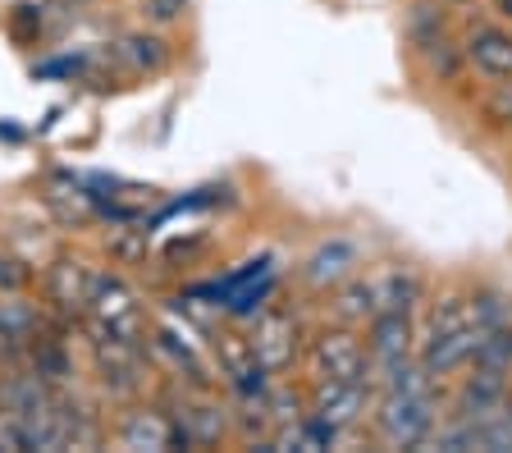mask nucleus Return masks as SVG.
Returning <instances> with one entry per match:
<instances>
[{
	"label": "nucleus",
	"mask_w": 512,
	"mask_h": 453,
	"mask_svg": "<svg viewBox=\"0 0 512 453\" xmlns=\"http://www.w3.org/2000/svg\"><path fill=\"white\" fill-rule=\"evenodd\" d=\"M490 5H494V14H499V19L512 23V0H490Z\"/></svg>",
	"instance_id": "obj_20"
},
{
	"label": "nucleus",
	"mask_w": 512,
	"mask_h": 453,
	"mask_svg": "<svg viewBox=\"0 0 512 453\" xmlns=\"http://www.w3.org/2000/svg\"><path fill=\"white\" fill-rule=\"evenodd\" d=\"M366 353H371L375 376L416 362L412 312H380V316H371V321H366Z\"/></svg>",
	"instance_id": "obj_11"
},
{
	"label": "nucleus",
	"mask_w": 512,
	"mask_h": 453,
	"mask_svg": "<svg viewBox=\"0 0 512 453\" xmlns=\"http://www.w3.org/2000/svg\"><path fill=\"white\" fill-rule=\"evenodd\" d=\"M302 362H307L311 380H362V385H371V380H375L371 353H366L362 335H357L348 321L316 330V335L307 339Z\"/></svg>",
	"instance_id": "obj_4"
},
{
	"label": "nucleus",
	"mask_w": 512,
	"mask_h": 453,
	"mask_svg": "<svg viewBox=\"0 0 512 453\" xmlns=\"http://www.w3.org/2000/svg\"><path fill=\"white\" fill-rule=\"evenodd\" d=\"M92 335V371L101 394L115 403H133L147 389V344H128V339H110V335Z\"/></svg>",
	"instance_id": "obj_6"
},
{
	"label": "nucleus",
	"mask_w": 512,
	"mask_h": 453,
	"mask_svg": "<svg viewBox=\"0 0 512 453\" xmlns=\"http://www.w3.org/2000/svg\"><path fill=\"white\" fill-rule=\"evenodd\" d=\"M407 37H412V46L426 55V60L444 78L458 74L462 46H453V37H448V23H444V14H439L435 5H416V10L407 14Z\"/></svg>",
	"instance_id": "obj_15"
},
{
	"label": "nucleus",
	"mask_w": 512,
	"mask_h": 453,
	"mask_svg": "<svg viewBox=\"0 0 512 453\" xmlns=\"http://www.w3.org/2000/svg\"><path fill=\"white\" fill-rule=\"evenodd\" d=\"M165 412H170V421H174L179 449H211V444H220L224 435H229V426H234V412L215 399L211 385L174 389V399Z\"/></svg>",
	"instance_id": "obj_5"
},
{
	"label": "nucleus",
	"mask_w": 512,
	"mask_h": 453,
	"mask_svg": "<svg viewBox=\"0 0 512 453\" xmlns=\"http://www.w3.org/2000/svg\"><path fill=\"white\" fill-rule=\"evenodd\" d=\"M211 357H215L220 380L234 389L238 399H261L270 389V380H275L266 371V362L256 357L252 335H247V330H234V325H224V330L211 335Z\"/></svg>",
	"instance_id": "obj_7"
},
{
	"label": "nucleus",
	"mask_w": 512,
	"mask_h": 453,
	"mask_svg": "<svg viewBox=\"0 0 512 453\" xmlns=\"http://www.w3.org/2000/svg\"><path fill=\"white\" fill-rule=\"evenodd\" d=\"M96 275H101V270H96L87 257H78V252H60V257L42 270L46 302H51L64 321H83L87 302H92V289H96Z\"/></svg>",
	"instance_id": "obj_9"
},
{
	"label": "nucleus",
	"mask_w": 512,
	"mask_h": 453,
	"mask_svg": "<svg viewBox=\"0 0 512 453\" xmlns=\"http://www.w3.org/2000/svg\"><path fill=\"white\" fill-rule=\"evenodd\" d=\"M247 335H252V348H256V357L266 362L270 376H284V371H293L302 362V353H307L302 321L288 312V307H261Z\"/></svg>",
	"instance_id": "obj_8"
},
{
	"label": "nucleus",
	"mask_w": 512,
	"mask_h": 453,
	"mask_svg": "<svg viewBox=\"0 0 512 453\" xmlns=\"http://www.w3.org/2000/svg\"><path fill=\"white\" fill-rule=\"evenodd\" d=\"M87 330L96 335H110V339H128V344H147L151 339V312L142 293L115 275V270H101L96 275V289L92 302H87V316H83Z\"/></svg>",
	"instance_id": "obj_3"
},
{
	"label": "nucleus",
	"mask_w": 512,
	"mask_h": 453,
	"mask_svg": "<svg viewBox=\"0 0 512 453\" xmlns=\"http://www.w3.org/2000/svg\"><path fill=\"white\" fill-rule=\"evenodd\" d=\"M142 5V23H151V28H170V23H179L183 14H188V0H138Z\"/></svg>",
	"instance_id": "obj_18"
},
{
	"label": "nucleus",
	"mask_w": 512,
	"mask_h": 453,
	"mask_svg": "<svg viewBox=\"0 0 512 453\" xmlns=\"http://www.w3.org/2000/svg\"><path fill=\"white\" fill-rule=\"evenodd\" d=\"M480 339V316H476V298L448 293L426 312V325L416 330V362L430 380H448L462 376V367L471 362Z\"/></svg>",
	"instance_id": "obj_2"
},
{
	"label": "nucleus",
	"mask_w": 512,
	"mask_h": 453,
	"mask_svg": "<svg viewBox=\"0 0 512 453\" xmlns=\"http://www.w3.org/2000/svg\"><path fill=\"white\" fill-rule=\"evenodd\" d=\"M357 266H362L357 243L343 238V234H334V238H325V243H316V248L307 252V261H302V284L316 289V293H330V289H339L343 280H352Z\"/></svg>",
	"instance_id": "obj_14"
},
{
	"label": "nucleus",
	"mask_w": 512,
	"mask_h": 453,
	"mask_svg": "<svg viewBox=\"0 0 512 453\" xmlns=\"http://www.w3.org/2000/svg\"><path fill=\"white\" fill-rule=\"evenodd\" d=\"M115 440L119 449L128 453H165V449H179V435H174V421L165 408H151V403H138L124 408V417L115 421Z\"/></svg>",
	"instance_id": "obj_13"
},
{
	"label": "nucleus",
	"mask_w": 512,
	"mask_h": 453,
	"mask_svg": "<svg viewBox=\"0 0 512 453\" xmlns=\"http://www.w3.org/2000/svg\"><path fill=\"white\" fill-rule=\"evenodd\" d=\"M366 394H371V385H362V380H311L307 412L320 426H330L334 435H343L362 421Z\"/></svg>",
	"instance_id": "obj_10"
},
{
	"label": "nucleus",
	"mask_w": 512,
	"mask_h": 453,
	"mask_svg": "<svg viewBox=\"0 0 512 453\" xmlns=\"http://www.w3.org/2000/svg\"><path fill=\"white\" fill-rule=\"evenodd\" d=\"M380 385V399H375V431H380L384 444L394 449H421V444L435 440L439 431V399L435 385L421 362H407V367H394L375 376Z\"/></svg>",
	"instance_id": "obj_1"
},
{
	"label": "nucleus",
	"mask_w": 512,
	"mask_h": 453,
	"mask_svg": "<svg viewBox=\"0 0 512 453\" xmlns=\"http://www.w3.org/2000/svg\"><path fill=\"white\" fill-rule=\"evenodd\" d=\"M480 115L490 119L494 129H512V78L490 83V92L480 97Z\"/></svg>",
	"instance_id": "obj_17"
},
{
	"label": "nucleus",
	"mask_w": 512,
	"mask_h": 453,
	"mask_svg": "<svg viewBox=\"0 0 512 453\" xmlns=\"http://www.w3.org/2000/svg\"><path fill=\"white\" fill-rule=\"evenodd\" d=\"M462 65L476 69L490 83L512 78V28H503L494 19H476L462 37Z\"/></svg>",
	"instance_id": "obj_12"
},
{
	"label": "nucleus",
	"mask_w": 512,
	"mask_h": 453,
	"mask_svg": "<svg viewBox=\"0 0 512 453\" xmlns=\"http://www.w3.org/2000/svg\"><path fill=\"white\" fill-rule=\"evenodd\" d=\"M115 55L133 69V74H160V69H170V42L160 33H147V28L119 37Z\"/></svg>",
	"instance_id": "obj_16"
},
{
	"label": "nucleus",
	"mask_w": 512,
	"mask_h": 453,
	"mask_svg": "<svg viewBox=\"0 0 512 453\" xmlns=\"http://www.w3.org/2000/svg\"><path fill=\"white\" fill-rule=\"evenodd\" d=\"M32 284V266L10 252H0V293H23Z\"/></svg>",
	"instance_id": "obj_19"
}]
</instances>
